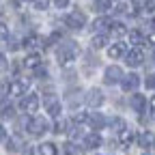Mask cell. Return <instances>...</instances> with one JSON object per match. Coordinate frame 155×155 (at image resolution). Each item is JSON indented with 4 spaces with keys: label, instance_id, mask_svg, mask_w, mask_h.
<instances>
[{
    "label": "cell",
    "instance_id": "cell-1",
    "mask_svg": "<svg viewBox=\"0 0 155 155\" xmlns=\"http://www.w3.org/2000/svg\"><path fill=\"white\" fill-rule=\"evenodd\" d=\"M78 56H80V45L75 41H63L56 48V61L61 65H71Z\"/></svg>",
    "mask_w": 155,
    "mask_h": 155
},
{
    "label": "cell",
    "instance_id": "cell-2",
    "mask_svg": "<svg viewBox=\"0 0 155 155\" xmlns=\"http://www.w3.org/2000/svg\"><path fill=\"white\" fill-rule=\"evenodd\" d=\"M48 119H45V116H30V119H28V123H26V131L30 134V136H35V138H41V136L48 131Z\"/></svg>",
    "mask_w": 155,
    "mask_h": 155
},
{
    "label": "cell",
    "instance_id": "cell-3",
    "mask_svg": "<svg viewBox=\"0 0 155 155\" xmlns=\"http://www.w3.org/2000/svg\"><path fill=\"white\" fill-rule=\"evenodd\" d=\"M65 24H67V28H71V30H82L84 24H86V15H84L80 9H73L71 13H67Z\"/></svg>",
    "mask_w": 155,
    "mask_h": 155
},
{
    "label": "cell",
    "instance_id": "cell-4",
    "mask_svg": "<svg viewBox=\"0 0 155 155\" xmlns=\"http://www.w3.org/2000/svg\"><path fill=\"white\" fill-rule=\"evenodd\" d=\"M19 108L26 114H35L39 110V95L37 93H26L22 99H19Z\"/></svg>",
    "mask_w": 155,
    "mask_h": 155
},
{
    "label": "cell",
    "instance_id": "cell-5",
    "mask_svg": "<svg viewBox=\"0 0 155 155\" xmlns=\"http://www.w3.org/2000/svg\"><path fill=\"white\" fill-rule=\"evenodd\" d=\"M43 106H45L48 116H52V119H58V116H61V112H63V104H61V99H58V97H54V95L45 97Z\"/></svg>",
    "mask_w": 155,
    "mask_h": 155
},
{
    "label": "cell",
    "instance_id": "cell-6",
    "mask_svg": "<svg viewBox=\"0 0 155 155\" xmlns=\"http://www.w3.org/2000/svg\"><path fill=\"white\" fill-rule=\"evenodd\" d=\"M30 88V80H26V78H17V80L11 82V88H9V95L11 97H24Z\"/></svg>",
    "mask_w": 155,
    "mask_h": 155
},
{
    "label": "cell",
    "instance_id": "cell-7",
    "mask_svg": "<svg viewBox=\"0 0 155 155\" xmlns=\"http://www.w3.org/2000/svg\"><path fill=\"white\" fill-rule=\"evenodd\" d=\"M123 69L119 67V65H110L108 69H106V73H104V82L106 84H116V82H123Z\"/></svg>",
    "mask_w": 155,
    "mask_h": 155
},
{
    "label": "cell",
    "instance_id": "cell-8",
    "mask_svg": "<svg viewBox=\"0 0 155 155\" xmlns=\"http://www.w3.org/2000/svg\"><path fill=\"white\" fill-rule=\"evenodd\" d=\"M125 63H127L129 67H140V65L144 63V52H142V48H131V50H127Z\"/></svg>",
    "mask_w": 155,
    "mask_h": 155
},
{
    "label": "cell",
    "instance_id": "cell-9",
    "mask_svg": "<svg viewBox=\"0 0 155 155\" xmlns=\"http://www.w3.org/2000/svg\"><path fill=\"white\" fill-rule=\"evenodd\" d=\"M104 104V93L99 91V88H91V91H86V106H91V108H99Z\"/></svg>",
    "mask_w": 155,
    "mask_h": 155
},
{
    "label": "cell",
    "instance_id": "cell-10",
    "mask_svg": "<svg viewBox=\"0 0 155 155\" xmlns=\"http://www.w3.org/2000/svg\"><path fill=\"white\" fill-rule=\"evenodd\" d=\"M121 86H123V91H127V93H131V91H136L140 86V75L138 73H127L125 78H123V82H121Z\"/></svg>",
    "mask_w": 155,
    "mask_h": 155
},
{
    "label": "cell",
    "instance_id": "cell-11",
    "mask_svg": "<svg viewBox=\"0 0 155 155\" xmlns=\"http://www.w3.org/2000/svg\"><path fill=\"white\" fill-rule=\"evenodd\" d=\"M136 140H138V136H136L131 129H125V131L119 134V147H121V149H129Z\"/></svg>",
    "mask_w": 155,
    "mask_h": 155
},
{
    "label": "cell",
    "instance_id": "cell-12",
    "mask_svg": "<svg viewBox=\"0 0 155 155\" xmlns=\"http://www.w3.org/2000/svg\"><path fill=\"white\" fill-rule=\"evenodd\" d=\"M129 106H131L136 112H138V114H144V108L149 106V99H147L144 95H138V93H136V95H131V101H129Z\"/></svg>",
    "mask_w": 155,
    "mask_h": 155
},
{
    "label": "cell",
    "instance_id": "cell-13",
    "mask_svg": "<svg viewBox=\"0 0 155 155\" xmlns=\"http://www.w3.org/2000/svg\"><path fill=\"white\" fill-rule=\"evenodd\" d=\"M127 54V45L123 43V41H116V43H112L110 48H108V56L112 58V61H116V58H121V56H125Z\"/></svg>",
    "mask_w": 155,
    "mask_h": 155
},
{
    "label": "cell",
    "instance_id": "cell-14",
    "mask_svg": "<svg viewBox=\"0 0 155 155\" xmlns=\"http://www.w3.org/2000/svg\"><path fill=\"white\" fill-rule=\"evenodd\" d=\"M45 45V39H41L39 35H28L26 39H24V48H28V50H41Z\"/></svg>",
    "mask_w": 155,
    "mask_h": 155
},
{
    "label": "cell",
    "instance_id": "cell-15",
    "mask_svg": "<svg viewBox=\"0 0 155 155\" xmlns=\"http://www.w3.org/2000/svg\"><path fill=\"white\" fill-rule=\"evenodd\" d=\"M24 67L28 71H37L39 67H41V56H39L37 52H30L26 58H24Z\"/></svg>",
    "mask_w": 155,
    "mask_h": 155
},
{
    "label": "cell",
    "instance_id": "cell-16",
    "mask_svg": "<svg viewBox=\"0 0 155 155\" xmlns=\"http://www.w3.org/2000/svg\"><path fill=\"white\" fill-rule=\"evenodd\" d=\"M86 123L93 127V129H101V127H106V116L101 114V112H95V114H88V119H86Z\"/></svg>",
    "mask_w": 155,
    "mask_h": 155
},
{
    "label": "cell",
    "instance_id": "cell-17",
    "mask_svg": "<svg viewBox=\"0 0 155 155\" xmlns=\"http://www.w3.org/2000/svg\"><path fill=\"white\" fill-rule=\"evenodd\" d=\"M82 144H84V149H99L101 147V136L99 134H86Z\"/></svg>",
    "mask_w": 155,
    "mask_h": 155
},
{
    "label": "cell",
    "instance_id": "cell-18",
    "mask_svg": "<svg viewBox=\"0 0 155 155\" xmlns=\"http://www.w3.org/2000/svg\"><path fill=\"white\" fill-rule=\"evenodd\" d=\"M138 144H140L142 149H153V147H155V134H153V131H142V134L138 136Z\"/></svg>",
    "mask_w": 155,
    "mask_h": 155
},
{
    "label": "cell",
    "instance_id": "cell-19",
    "mask_svg": "<svg viewBox=\"0 0 155 155\" xmlns=\"http://www.w3.org/2000/svg\"><path fill=\"white\" fill-rule=\"evenodd\" d=\"M112 26V22L110 19H106V17H97L95 22H93V30H95V35H99V32H104L106 35V30Z\"/></svg>",
    "mask_w": 155,
    "mask_h": 155
},
{
    "label": "cell",
    "instance_id": "cell-20",
    "mask_svg": "<svg viewBox=\"0 0 155 155\" xmlns=\"http://www.w3.org/2000/svg\"><path fill=\"white\" fill-rule=\"evenodd\" d=\"M129 43L134 48H142L144 45V35L140 30H129Z\"/></svg>",
    "mask_w": 155,
    "mask_h": 155
},
{
    "label": "cell",
    "instance_id": "cell-21",
    "mask_svg": "<svg viewBox=\"0 0 155 155\" xmlns=\"http://www.w3.org/2000/svg\"><path fill=\"white\" fill-rule=\"evenodd\" d=\"M39 155H58V149L54 142H41L39 144Z\"/></svg>",
    "mask_w": 155,
    "mask_h": 155
},
{
    "label": "cell",
    "instance_id": "cell-22",
    "mask_svg": "<svg viewBox=\"0 0 155 155\" xmlns=\"http://www.w3.org/2000/svg\"><path fill=\"white\" fill-rule=\"evenodd\" d=\"M93 9L97 13H108L112 9V0H95L93 2Z\"/></svg>",
    "mask_w": 155,
    "mask_h": 155
},
{
    "label": "cell",
    "instance_id": "cell-23",
    "mask_svg": "<svg viewBox=\"0 0 155 155\" xmlns=\"http://www.w3.org/2000/svg\"><path fill=\"white\" fill-rule=\"evenodd\" d=\"M110 127H112V131H114V134H121V131H125V129H127V125H125V121L121 119V116H114V119L110 121Z\"/></svg>",
    "mask_w": 155,
    "mask_h": 155
},
{
    "label": "cell",
    "instance_id": "cell-24",
    "mask_svg": "<svg viewBox=\"0 0 155 155\" xmlns=\"http://www.w3.org/2000/svg\"><path fill=\"white\" fill-rule=\"evenodd\" d=\"M106 43H108V35H104V32L95 35V37H93V41H91V45H93L95 50H99V48H106Z\"/></svg>",
    "mask_w": 155,
    "mask_h": 155
},
{
    "label": "cell",
    "instance_id": "cell-25",
    "mask_svg": "<svg viewBox=\"0 0 155 155\" xmlns=\"http://www.w3.org/2000/svg\"><path fill=\"white\" fill-rule=\"evenodd\" d=\"M19 149H22V140H19L17 136L7 142V151H9V153H19Z\"/></svg>",
    "mask_w": 155,
    "mask_h": 155
},
{
    "label": "cell",
    "instance_id": "cell-26",
    "mask_svg": "<svg viewBox=\"0 0 155 155\" xmlns=\"http://www.w3.org/2000/svg\"><path fill=\"white\" fill-rule=\"evenodd\" d=\"M116 13H121V15H136V11H131L129 2H119V5H116Z\"/></svg>",
    "mask_w": 155,
    "mask_h": 155
},
{
    "label": "cell",
    "instance_id": "cell-27",
    "mask_svg": "<svg viewBox=\"0 0 155 155\" xmlns=\"http://www.w3.org/2000/svg\"><path fill=\"white\" fill-rule=\"evenodd\" d=\"M0 114H2V119H13L15 110H13L11 104H2V106H0Z\"/></svg>",
    "mask_w": 155,
    "mask_h": 155
},
{
    "label": "cell",
    "instance_id": "cell-28",
    "mask_svg": "<svg viewBox=\"0 0 155 155\" xmlns=\"http://www.w3.org/2000/svg\"><path fill=\"white\" fill-rule=\"evenodd\" d=\"M110 30H112V35H116V37H123V35L127 32V28H125V24H121V22H112V26H110Z\"/></svg>",
    "mask_w": 155,
    "mask_h": 155
},
{
    "label": "cell",
    "instance_id": "cell-29",
    "mask_svg": "<svg viewBox=\"0 0 155 155\" xmlns=\"http://www.w3.org/2000/svg\"><path fill=\"white\" fill-rule=\"evenodd\" d=\"M30 2H32V7H35V9L45 11V9H48V5L52 2V0H30Z\"/></svg>",
    "mask_w": 155,
    "mask_h": 155
},
{
    "label": "cell",
    "instance_id": "cell-30",
    "mask_svg": "<svg viewBox=\"0 0 155 155\" xmlns=\"http://www.w3.org/2000/svg\"><path fill=\"white\" fill-rule=\"evenodd\" d=\"M54 131H56V134L67 131V121H61V116H58V121H56V125H54Z\"/></svg>",
    "mask_w": 155,
    "mask_h": 155
},
{
    "label": "cell",
    "instance_id": "cell-31",
    "mask_svg": "<svg viewBox=\"0 0 155 155\" xmlns=\"http://www.w3.org/2000/svg\"><path fill=\"white\" fill-rule=\"evenodd\" d=\"M7 39H9V28L5 22H0V41H7Z\"/></svg>",
    "mask_w": 155,
    "mask_h": 155
},
{
    "label": "cell",
    "instance_id": "cell-32",
    "mask_svg": "<svg viewBox=\"0 0 155 155\" xmlns=\"http://www.w3.org/2000/svg\"><path fill=\"white\" fill-rule=\"evenodd\" d=\"M144 84H147V88H153L155 91V73H149L147 75V82Z\"/></svg>",
    "mask_w": 155,
    "mask_h": 155
},
{
    "label": "cell",
    "instance_id": "cell-33",
    "mask_svg": "<svg viewBox=\"0 0 155 155\" xmlns=\"http://www.w3.org/2000/svg\"><path fill=\"white\" fill-rule=\"evenodd\" d=\"M144 11L147 13H155V0H147V2H144Z\"/></svg>",
    "mask_w": 155,
    "mask_h": 155
},
{
    "label": "cell",
    "instance_id": "cell-34",
    "mask_svg": "<svg viewBox=\"0 0 155 155\" xmlns=\"http://www.w3.org/2000/svg\"><path fill=\"white\" fill-rule=\"evenodd\" d=\"M149 114H151V119H155V95L149 99Z\"/></svg>",
    "mask_w": 155,
    "mask_h": 155
},
{
    "label": "cell",
    "instance_id": "cell-35",
    "mask_svg": "<svg viewBox=\"0 0 155 155\" xmlns=\"http://www.w3.org/2000/svg\"><path fill=\"white\" fill-rule=\"evenodd\" d=\"M52 5H54L56 9H65V7L69 5V0H52Z\"/></svg>",
    "mask_w": 155,
    "mask_h": 155
},
{
    "label": "cell",
    "instance_id": "cell-36",
    "mask_svg": "<svg viewBox=\"0 0 155 155\" xmlns=\"http://www.w3.org/2000/svg\"><path fill=\"white\" fill-rule=\"evenodd\" d=\"M144 43H147V45H151V48H155V30H153L149 37H144Z\"/></svg>",
    "mask_w": 155,
    "mask_h": 155
},
{
    "label": "cell",
    "instance_id": "cell-37",
    "mask_svg": "<svg viewBox=\"0 0 155 155\" xmlns=\"http://www.w3.org/2000/svg\"><path fill=\"white\" fill-rule=\"evenodd\" d=\"M2 142H7V129H5V125L0 123V144Z\"/></svg>",
    "mask_w": 155,
    "mask_h": 155
},
{
    "label": "cell",
    "instance_id": "cell-38",
    "mask_svg": "<svg viewBox=\"0 0 155 155\" xmlns=\"http://www.w3.org/2000/svg\"><path fill=\"white\" fill-rule=\"evenodd\" d=\"M9 50L13 52V50H19V43L15 41V39H11V41H9Z\"/></svg>",
    "mask_w": 155,
    "mask_h": 155
},
{
    "label": "cell",
    "instance_id": "cell-39",
    "mask_svg": "<svg viewBox=\"0 0 155 155\" xmlns=\"http://www.w3.org/2000/svg\"><path fill=\"white\" fill-rule=\"evenodd\" d=\"M5 65H7V61H5V56L0 54V67H5Z\"/></svg>",
    "mask_w": 155,
    "mask_h": 155
},
{
    "label": "cell",
    "instance_id": "cell-40",
    "mask_svg": "<svg viewBox=\"0 0 155 155\" xmlns=\"http://www.w3.org/2000/svg\"><path fill=\"white\" fill-rule=\"evenodd\" d=\"M153 61H155V52H153Z\"/></svg>",
    "mask_w": 155,
    "mask_h": 155
},
{
    "label": "cell",
    "instance_id": "cell-41",
    "mask_svg": "<svg viewBox=\"0 0 155 155\" xmlns=\"http://www.w3.org/2000/svg\"><path fill=\"white\" fill-rule=\"evenodd\" d=\"M142 155H151V153H142Z\"/></svg>",
    "mask_w": 155,
    "mask_h": 155
}]
</instances>
